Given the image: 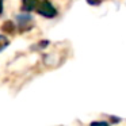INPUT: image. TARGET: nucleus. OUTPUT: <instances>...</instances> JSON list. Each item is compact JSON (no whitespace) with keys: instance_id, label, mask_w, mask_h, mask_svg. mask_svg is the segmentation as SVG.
<instances>
[{"instance_id":"f03ea898","label":"nucleus","mask_w":126,"mask_h":126,"mask_svg":"<svg viewBox=\"0 0 126 126\" xmlns=\"http://www.w3.org/2000/svg\"><path fill=\"white\" fill-rule=\"evenodd\" d=\"M16 20H18V26L20 27H29V23H33V19H31L30 15H19L16 16Z\"/></svg>"},{"instance_id":"39448f33","label":"nucleus","mask_w":126,"mask_h":126,"mask_svg":"<svg viewBox=\"0 0 126 126\" xmlns=\"http://www.w3.org/2000/svg\"><path fill=\"white\" fill-rule=\"evenodd\" d=\"M87 1L91 4V6H98V4L100 3V0H87Z\"/></svg>"},{"instance_id":"7ed1b4c3","label":"nucleus","mask_w":126,"mask_h":126,"mask_svg":"<svg viewBox=\"0 0 126 126\" xmlns=\"http://www.w3.org/2000/svg\"><path fill=\"white\" fill-rule=\"evenodd\" d=\"M38 7V0H23V8L25 10H33Z\"/></svg>"},{"instance_id":"423d86ee","label":"nucleus","mask_w":126,"mask_h":126,"mask_svg":"<svg viewBox=\"0 0 126 126\" xmlns=\"http://www.w3.org/2000/svg\"><path fill=\"white\" fill-rule=\"evenodd\" d=\"M3 11V0H0V14Z\"/></svg>"},{"instance_id":"20e7f679","label":"nucleus","mask_w":126,"mask_h":126,"mask_svg":"<svg viewBox=\"0 0 126 126\" xmlns=\"http://www.w3.org/2000/svg\"><path fill=\"white\" fill-rule=\"evenodd\" d=\"M6 46H8V39L4 35H0V52H1Z\"/></svg>"},{"instance_id":"f257e3e1","label":"nucleus","mask_w":126,"mask_h":126,"mask_svg":"<svg viewBox=\"0 0 126 126\" xmlns=\"http://www.w3.org/2000/svg\"><path fill=\"white\" fill-rule=\"evenodd\" d=\"M37 11H38L39 15H42V16H45V18H54L56 15H57L56 7L53 6L50 1H47V0H44V1H41V3L38 4Z\"/></svg>"}]
</instances>
